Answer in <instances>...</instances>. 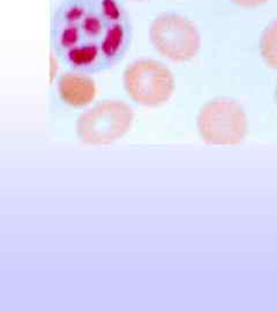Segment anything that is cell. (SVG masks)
I'll list each match as a JSON object with an SVG mask.
<instances>
[{
	"label": "cell",
	"mask_w": 277,
	"mask_h": 312,
	"mask_svg": "<svg viewBox=\"0 0 277 312\" xmlns=\"http://www.w3.org/2000/svg\"><path fill=\"white\" fill-rule=\"evenodd\" d=\"M128 96L144 106H158L170 100L175 81L169 69L155 60L132 62L124 73Z\"/></svg>",
	"instance_id": "277c9868"
},
{
	"label": "cell",
	"mask_w": 277,
	"mask_h": 312,
	"mask_svg": "<svg viewBox=\"0 0 277 312\" xmlns=\"http://www.w3.org/2000/svg\"><path fill=\"white\" fill-rule=\"evenodd\" d=\"M275 101H276V105H277V89H276V94H275Z\"/></svg>",
	"instance_id": "9c48e42d"
},
{
	"label": "cell",
	"mask_w": 277,
	"mask_h": 312,
	"mask_svg": "<svg viewBox=\"0 0 277 312\" xmlns=\"http://www.w3.org/2000/svg\"><path fill=\"white\" fill-rule=\"evenodd\" d=\"M52 39L70 68L96 72L116 64L126 51L128 21L117 0H66L55 15Z\"/></svg>",
	"instance_id": "6da1fadb"
},
{
	"label": "cell",
	"mask_w": 277,
	"mask_h": 312,
	"mask_svg": "<svg viewBox=\"0 0 277 312\" xmlns=\"http://www.w3.org/2000/svg\"><path fill=\"white\" fill-rule=\"evenodd\" d=\"M58 92L66 104L82 108L90 104L96 96L94 80L82 73H66L58 82Z\"/></svg>",
	"instance_id": "8992f818"
},
{
	"label": "cell",
	"mask_w": 277,
	"mask_h": 312,
	"mask_svg": "<svg viewBox=\"0 0 277 312\" xmlns=\"http://www.w3.org/2000/svg\"><path fill=\"white\" fill-rule=\"evenodd\" d=\"M150 39L163 57L173 61H186L198 53L201 39L194 24L177 14L156 17L150 27Z\"/></svg>",
	"instance_id": "5b68a950"
},
{
	"label": "cell",
	"mask_w": 277,
	"mask_h": 312,
	"mask_svg": "<svg viewBox=\"0 0 277 312\" xmlns=\"http://www.w3.org/2000/svg\"><path fill=\"white\" fill-rule=\"evenodd\" d=\"M232 2L236 3L237 5H239V6L253 8V7H258V6L262 5V4H265L267 0H232Z\"/></svg>",
	"instance_id": "ba28073f"
},
{
	"label": "cell",
	"mask_w": 277,
	"mask_h": 312,
	"mask_svg": "<svg viewBox=\"0 0 277 312\" xmlns=\"http://www.w3.org/2000/svg\"><path fill=\"white\" fill-rule=\"evenodd\" d=\"M261 53L267 65L277 70V20L272 22L262 35Z\"/></svg>",
	"instance_id": "52a82bcc"
},
{
	"label": "cell",
	"mask_w": 277,
	"mask_h": 312,
	"mask_svg": "<svg viewBox=\"0 0 277 312\" xmlns=\"http://www.w3.org/2000/svg\"><path fill=\"white\" fill-rule=\"evenodd\" d=\"M198 128L202 140L211 145H237L247 132V118L235 101L218 99L201 109Z\"/></svg>",
	"instance_id": "3957f363"
},
{
	"label": "cell",
	"mask_w": 277,
	"mask_h": 312,
	"mask_svg": "<svg viewBox=\"0 0 277 312\" xmlns=\"http://www.w3.org/2000/svg\"><path fill=\"white\" fill-rule=\"evenodd\" d=\"M133 119V110L126 103L104 101L80 116L77 133L86 145H110L126 135Z\"/></svg>",
	"instance_id": "7a4b0ae2"
}]
</instances>
